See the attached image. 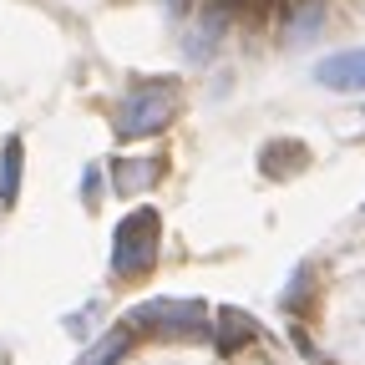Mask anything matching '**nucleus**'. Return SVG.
Returning a JSON list of instances; mask_svg holds the SVG:
<instances>
[{"label":"nucleus","instance_id":"f257e3e1","mask_svg":"<svg viewBox=\"0 0 365 365\" xmlns=\"http://www.w3.org/2000/svg\"><path fill=\"white\" fill-rule=\"evenodd\" d=\"M178 112V81L173 76H158V81H143L127 91V102L117 112V137L122 143H137V137H158Z\"/></svg>","mask_w":365,"mask_h":365},{"label":"nucleus","instance_id":"f03ea898","mask_svg":"<svg viewBox=\"0 0 365 365\" xmlns=\"http://www.w3.org/2000/svg\"><path fill=\"white\" fill-rule=\"evenodd\" d=\"M158 239H163L158 208H132V213L117 223V234H112V274H122V279L148 274L153 259H158Z\"/></svg>","mask_w":365,"mask_h":365},{"label":"nucleus","instance_id":"7ed1b4c3","mask_svg":"<svg viewBox=\"0 0 365 365\" xmlns=\"http://www.w3.org/2000/svg\"><path fill=\"white\" fill-rule=\"evenodd\" d=\"M132 325H143V330H173V335H198L208 325V309L198 299H148V304H137L132 314Z\"/></svg>","mask_w":365,"mask_h":365},{"label":"nucleus","instance_id":"20e7f679","mask_svg":"<svg viewBox=\"0 0 365 365\" xmlns=\"http://www.w3.org/2000/svg\"><path fill=\"white\" fill-rule=\"evenodd\" d=\"M314 81L330 91H365V46L360 51H335L314 66Z\"/></svg>","mask_w":365,"mask_h":365},{"label":"nucleus","instance_id":"39448f33","mask_svg":"<svg viewBox=\"0 0 365 365\" xmlns=\"http://www.w3.org/2000/svg\"><path fill=\"white\" fill-rule=\"evenodd\" d=\"M158 182V158H137V163H127V158H117L112 163V188L127 198V193H143V188H153Z\"/></svg>","mask_w":365,"mask_h":365},{"label":"nucleus","instance_id":"423d86ee","mask_svg":"<svg viewBox=\"0 0 365 365\" xmlns=\"http://www.w3.org/2000/svg\"><path fill=\"white\" fill-rule=\"evenodd\" d=\"M21 158H26V148H21V137H11L6 143V153H0V203H16V193H21Z\"/></svg>","mask_w":365,"mask_h":365},{"label":"nucleus","instance_id":"0eeeda50","mask_svg":"<svg viewBox=\"0 0 365 365\" xmlns=\"http://www.w3.org/2000/svg\"><path fill=\"white\" fill-rule=\"evenodd\" d=\"M259 163H264V173H269V178H289V173H284V163H289V168H304V148H299V143H269Z\"/></svg>","mask_w":365,"mask_h":365},{"label":"nucleus","instance_id":"6e6552de","mask_svg":"<svg viewBox=\"0 0 365 365\" xmlns=\"http://www.w3.org/2000/svg\"><path fill=\"white\" fill-rule=\"evenodd\" d=\"M254 335V319H244L239 309H223V345H234V340H249Z\"/></svg>","mask_w":365,"mask_h":365},{"label":"nucleus","instance_id":"1a4fd4ad","mask_svg":"<svg viewBox=\"0 0 365 365\" xmlns=\"http://www.w3.org/2000/svg\"><path fill=\"white\" fill-rule=\"evenodd\" d=\"M117 355H122V335H107L102 345H91V350H86L81 365H117Z\"/></svg>","mask_w":365,"mask_h":365}]
</instances>
